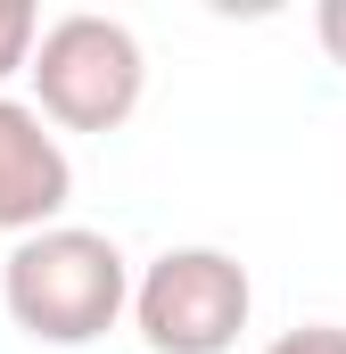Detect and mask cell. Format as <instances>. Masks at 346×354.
Segmentation results:
<instances>
[{
    "label": "cell",
    "instance_id": "7a4b0ae2",
    "mask_svg": "<svg viewBox=\"0 0 346 354\" xmlns=\"http://www.w3.org/2000/svg\"><path fill=\"white\" fill-rule=\"evenodd\" d=\"M25 75H33V91H42V115L66 124V132H116V124L140 107V83H149L132 25L91 17V8L58 17V25L33 41Z\"/></svg>",
    "mask_w": 346,
    "mask_h": 354
},
{
    "label": "cell",
    "instance_id": "277c9868",
    "mask_svg": "<svg viewBox=\"0 0 346 354\" xmlns=\"http://www.w3.org/2000/svg\"><path fill=\"white\" fill-rule=\"evenodd\" d=\"M66 198H75V165H66L58 132H42L33 107L0 99V231L33 239V231H50V214Z\"/></svg>",
    "mask_w": 346,
    "mask_h": 354
},
{
    "label": "cell",
    "instance_id": "8992f818",
    "mask_svg": "<svg viewBox=\"0 0 346 354\" xmlns=\"http://www.w3.org/2000/svg\"><path fill=\"white\" fill-rule=\"evenodd\" d=\"M264 354H346V330H338V322H305V330L272 338Z\"/></svg>",
    "mask_w": 346,
    "mask_h": 354
},
{
    "label": "cell",
    "instance_id": "6da1fadb",
    "mask_svg": "<svg viewBox=\"0 0 346 354\" xmlns=\"http://www.w3.org/2000/svg\"><path fill=\"white\" fill-rule=\"evenodd\" d=\"M0 305L25 338L42 346H91L99 330H116V313L132 305V272H124V248L99 239V231H33L8 248L0 264Z\"/></svg>",
    "mask_w": 346,
    "mask_h": 354
},
{
    "label": "cell",
    "instance_id": "5b68a950",
    "mask_svg": "<svg viewBox=\"0 0 346 354\" xmlns=\"http://www.w3.org/2000/svg\"><path fill=\"white\" fill-rule=\"evenodd\" d=\"M33 41H42V17L25 0H0V75H17L33 58Z\"/></svg>",
    "mask_w": 346,
    "mask_h": 354
},
{
    "label": "cell",
    "instance_id": "3957f363",
    "mask_svg": "<svg viewBox=\"0 0 346 354\" xmlns=\"http://www.w3.org/2000/svg\"><path fill=\"white\" fill-rule=\"evenodd\" d=\"M248 305H256L248 264L223 248H173L132 288V322L157 354H223L248 330Z\"/></svg>",
    "mask_w": 346,
    "mask_h": 354
},
{
    "label": "cell",
    "instance_id": "52a82bcc",
    "mask_svg": "<svg viewBox=\"0 0 346 354\" xmlns=\"http://www.w3.org/2000/svg\"><path fill=\"white\" fill-rule=\"evenodd\" d=\"M313 33H322V50L346 66V0H322V8H313Z\"/></svg>",
    "mask_w": 346,
    "mask_h": 354
}]
</instances>
